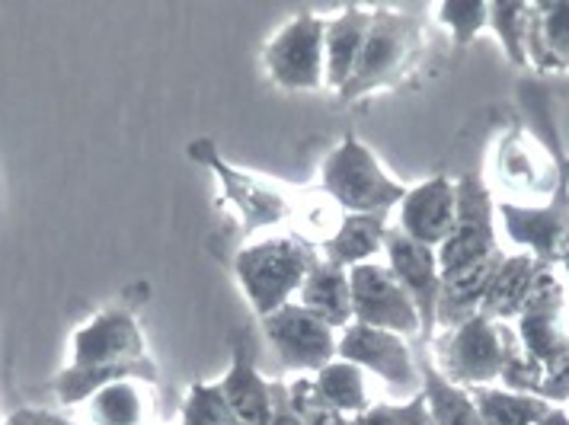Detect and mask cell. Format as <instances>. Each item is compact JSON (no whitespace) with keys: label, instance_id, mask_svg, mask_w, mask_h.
Instances as JSON below:
<instances>
[{"label":"cell","instance_id":"1","mask_svg":"<svg viewBox=\"0 0 569 425\" xmlns=\"http://www.w3.org/2000/svg\"><path fill=\"white\" fill-rule=\"evenodd\" d=\"M116 381L154 384L157 365L148 358L144 336L129 311H106L74 333V358L54 377V397L64 406L90 399Z\"/></svg>","mask_w":569,"mask_h":425},{"label":"cell","instance_id":"2","mask_svg":"<svg viewBox=\"0 0 569 425\" xmlns=\"http://www.w3.org/2000/svg\"><path fill=\"white\" fill-rule=\"evenodd\" d=\"M317 256L320 253L311 243L298 237L259 240L233 256V275L259 320L276 314L291 301V294L301 292Z\"/></svg>","mask_w":569,"mask_h":425},{"label":"cell","instance_id":"3","mask_svg":"<svg viewBox=\"0 0 569 425\" xmlns=\"http://www.w3.org/2000/svg\"><path fill=\"white\" fill-rule=\"evenodd\" d=\"M512 346H516V330L477 314L461 326L439 333L436 368L465 391L492 387L502 381Z\"/></svg>","mask_w":569,"mask_h":425},{"label":"cell","instance_id":"4","mask_svg":"<svg viewBox=\"0 0 569 425\" xmlns=\"http://www.w3.org/2000/svg\"><path fill=\"white\" fill-rule=\"evenodd\" d=\"M323 195L337 202L342 214H388L407 199L410 186L397 183L359 138L346 134L342 144L323 160Z\"/></svg>","mask_w":569,"mask_h":425},{"label":"cell","instance_id":"5","mask_svg":"<svg viewBox=\"0 0 569 425\" xmlns=\"http://www.w3.org/2000/svg\"><path fill=\"white\" fill-rule=\"evenodd\" d=\"M419 36H422V27L410 13L388 10V7L371 10V23H368L359 64H356L349 83L337 93L339 100L352 103L381 87H390L410 64L416 45H419Z\"/></svg>","mask_w":569,"mask_h":425},{"label":"cell","instance_id":"6","mask_svg":"<svg viewBox=\"0 0 569 425\" xmlns=\"http://www.w3.org/2000/svg\"><path fill=\"white\" fill-rule=\"evenodd\" d=\"M499 224L506 237L516 246L531 250L538 263H563L569 253V154H557V186L550 192L547 205H518L499 202L496 205Z\"/></svg>","mask_w":569,"mask_h":425},{"label":"cell","instance_id":"7","mask_svg":"<svg viewBox=\"0 0 569 425\" xmlns=\"http://www.w3.org/2000/svg\"><path fill=\"white\" fill-rule=\"evenodd\" d=\"M337 358L359 365L362 372L378 374L385 384H390V391L400 394V397L413 399L416 394H422L419 362L413 358L407 340L397 336V333L362 326V323H349L346 333L339 336Z\"/></svg>","mask_w":569,"mask_h":425},{"label":"cell","instance_id":"8","mask_svg":"<svg viewBox=\"0 0 569 425\" xmlns=\"http://www.w3.org/2000/svg\"><path fill=\"white\" fill-rule=\"evenodd\" d=\"M323 32H327V20L313 13H301L288 27L279 29V36L266 45V54H262L269 80L282 90H298V93H308L320 83H327L323 80Z\"/></svg>","mask_w":569,"mask_h":425},{"label":"cell","instance_id":"9","mask_svg":"<svg viewBox=\"0 0 569 425\" xmlns=\"http://www.w3.org/2000/svg\"><path fill=\"white\" fill-rule=\"evenodd\" d=\"M563 307H567V289L557 279L553 266L541 263L528 301L516 317L518 346L535 365H541V372L567 346L569 326H563Z\"/></svg>","mask_w":569,"mask_h":425},{"label":"cell","instance_id":"10","mask_svg":"<svg viewBox=\"0 0 569 425\" xmlns=\"http://www.w3.org/2000/svg\"><path fill=\"white\" fill-rule=\"evenodd\" d=\"M349 289H352V323L388 330L403 340L422 336V323L413 301L388 266L362 263L349 269Z\"/></svg>","mask_w":569,"mask_h":425},{"label":"cell","instance_id":"11","mask_svg":"<svg viewBox=\"0 0 569 425\" xmlns=\"http://www.w3.org/2000/svg\"><path fill=\"white\" fill-rule=\"evenodd\" d=\"M262 333L284 368L320 372L337 358V333L301 304H284L276 314L262 317Z\"/></svg>","mask_w":569,"mask_h":425},{"label":"cell","instance_id":"12","mask_svg":"<svg viewBox=\"0 0 569 425\" xmlns=\"http://www.w3.org/2000/svg\"><path fill=\"white\" fill-rule=\"evenodd\" d=\"M458 217L455 231L439 250V269H455L470 260L496 253V202L480 176L467 173L458 183Z\"/></svg>","mask_w":569,"mask_h":425},{"label":"cell","instance_id":"13","mask_svg":"<svg viewBox=\"0 0 569 425\" xmlns=\"http://www.w3.org/2000/svg\"><path fill=\"white\" fill-rule=\"evenodd\" d=\"M388 250V269L393 279L403 285V292L410 294L419 323H422V336H436V314H439V292H441V269L439 250L407 237L400 227L388 231L385 240Z\"/></svg>","mask_w":569,"mask_h":425},{"label":"cell","instance_id":"14","mask_svg":"<svg viewBox=\"0 0 569 425\" xmlns=\"http://www.w3.org/2000/svg\"><path fill=\"white\" fill-rule=\"evenodd\" d=\"M189 158L206 163L208 170L218 173V180H221V186H224V195H228V202H231L233 209L240 212L247 231L272 227V224H282L284 217H291V205H288L284 195H279L276 189L262 186V183L253 180L250 173L231 166L228 160L218 154V148H214L208 138L189 144Z\"/></svg>","mask_w":569,"mask_h":425},{"label":"cell","instance_id":"15","mask_svg":"<svg viewBox=\"0 0 569 425\" xmlns=\"http://www.w3.org/2000/svg\"><path fill=\"white\" fill-rule=\"evenodd\" d=\"M458 189L448 176H432L407 192L400 202V231L432 250H441L455 231Z\"/></svg>","mask_w":569,"mask_h":425},{"label":"cell","instance_id":"16","mask_svg":"<svg viewBox=\"0 0 569 425\" xmlns=\"http://www.w3.org/2000/svg\"><path fill=\"white\" fill-rule=\"evenodd\" d=\"M502 260H506V253L496 250L490 256H480V260H470V263L441 272L439 314H436V330L439 333H448V330L461 326L465 320L480 314L483 294L490 289L492 275H496Z\"/></svg>","mask_w":569,"mask_h":425},{"label":"cell","instance_id":"17","mask_svg":"<svg viewBox=\"0 0 569 425\" xmlns=\"http://www.w3.org/2000/svg\"><path fill=\"white\" fill-rule=\"evenodd\" d=\"M231 406L237 425H269L272 419V381H266L253 365V355L243 340L233 343V362L218 381Z\"/></svg>","mask_w":569,"mask_h":425},{"label":"cell","instance_id":"18","mask_svg":"<svg viewBox=\"0 0 569 425\" xmlns=\"http://www.w3.org/2000/svg\"><path fill=\"white\" fill-rule=\"evenodd\" d=\"M368 23H371V10H362V7H346L339 17L327 20V32H323V80L337 93L349 83L356 64H359Z\"/></svg>","mask_w":569,"mask_h":425},{"label":"cell","instance_id":"19","mask_svg":"<svg viewBox=\"0 0 569 425\" xmlns=\"http://www.w3.org/2000/svg\"><path fill=\"white\" fill-rule=\"evenodd\" d=\"M301 307L311 311L333 330H346L352 323V289H349V272L333 266L330 260L317 256V263L308 272L301 285Z\"/></svg>","mask_w":569,"mask_h":425},{"label":"cell","instance_id":"20","mask_svg":"<svg viewBox=\"0 0 569 425\" xmlns=\"http://www.w3.org/2000/svg\"><path fill=\"white\" fill-rule=\"evenodd\" d=\"M541 263L531 256V253H516L499 263L496 275H492L490 289L483 294V304H480V314L496 323H509L521 314L528 292H531V282L538 275Z\"/></svg>","mask_w":569,"mask_h":425},{"label":"cell","instance_id":"21","mask_svg":"<svg viewBox=\"0 0 569 425\" xmlns=\"http://www.w3.org/2000/svg\"><path fill=\"white\" fill-rule=\"evenodd\" d=\"M388 240V217L385 214H342L339 231L323 243V260L339 269H356L368 263Z\"/></svg>","mask_w":569,"mask_h":425},{"label":"cell","instance_id":"22","mask_svg":"<svg viewBox=\"0 0 569 425\" xmlns=\"http://www.w3.org/2000/svg\"><path fill=\"white\" fill-rule=\"evenodd\" d=\"M531 71H569V3H531Z\"/></svg>","mask_w":569,"mask_h":425},{"label":"cell","instance_id":"23","mask_svg":"<svg viewBox=\"0 0 569 425\" xmlns=\"http://www.w3.org/2000/svg\"><path fill=\"white\" fill-rule=\"evenodd\" d=\"M483 425H538L550 413V403L535 394L506 387H470L467 391Z\"/></svg>","mask_w":569,"mask_h":425},{"label":"cell","instance_id":"24","mask_svg":"<svg viewBox=\"0 0 569 425\" xmlns=\"http://www.w3.org/2000/svg\"><path fill=\"white\" fill-rule=\"evenodd\" d=\"M419 372H422V397L429 406L432 425H483L465 387L451 384L432 362H422Z\"/></svg>","mask_w":569,"mask_h":425},{"label":"cell","instance_id":"25","mask_svg":"<svg viewBox=\"0 0 569 425\" xmlns=\"http://www.w3.org/2000/svg\"><path fill=\"white\" fill-rule=\"evenodd\" d=\"M313 381H317V387L327 397V403L337 406L339 413H346L349 419L362 416L365 409L371 406L368 403V387H365L362 368L352 365V362H346V358H333L330 365H323Z\"/></svg>","mask_w":569,"mask_h":425},{"label":"cell","instance_id":"26","mask_svg":"<svg viewBox=\"0 0 569 425\" xmlns=\"http://www.w3.org/2000/svg\"><path fill=\"white\" fill-rule=\"evenodd\" d=\"M490 29L496 32L509 64L531 68L528 61V39H531V3L496 0L490 3Z\"/></svg>","mask_w":569,"mask_h":425},{"label":"cell","instance_id":"27","mask_svg":"<svg viewBox=\"0 0 569 425\" xmlns=\"http://www.w3.org/2000/svg\"><path fill=\"white\" fill-rule=\"evenodd\" d=\"M90 416L97 425H141L144 399L134 381H116L90 397Z\"/></svg>","mask_w":569,"mask_h":425},{"label":"cell","instance_id":"28","mask_svg":"<svg viewBox=\"0 0 569 425\" xmlns=\"http://www.w3.org/2000/svg\"><path fill=\"white\" fill-rule=\"evenodd\" d=\"M284 391H288V399H291L295 413L305 419V425H352L346 413H339L337 406L327 403L313 377H298V381L284 384Z\"/></svg>","mask_w":569,"mask_h":425},{"label":"cell","instance_id":"29","mask_svg":"<svg viewBox=\"0 0 569 425\" xmlns=\"http://www.w3.org/2000/svg\"><path fill=\"white\" fill-rule=\"evenodd\" d=\"M436 17L451 32L455 49H467L483 29H490V3H439Z\"/></svg>","mask_w":569,"mask_h":425},{"label":"cell","instance_id":"30","mask_svg":"<svg viewBox=\"0 0 569 425\" xmlns=\"http://www.w3.org/2000/svg\"><path fill=\"white\" fill-rule=\"evenodd\" d=\"M182 425H237L221 384H192L182 406Z\"/></svg>","mask_w":569,"mask_h":425},{"label":"cell","instance_id":"31","mask_svg":"<svg viewBox=\"0 0 569 425\" xmlns=\"http://www.w3.org/2000/svg\"><path fill=\"white\" fill-rule=\"evenodd\" d=\"M499 176L506 186L518 189V192H535L541 186V176H538V163L531 158V151L525 148L521 138H509L499 151Z\"/></svg>","mask_w":569,"mask_h":425},{"label":"cell","instance_id":"32","mask_svg":"<svg viewBox=\"0 0 569 425\" xmlns=\"http://www.w3.org/2000/svg\"><path fill=\"white\" fill-rule=\"evenodd\" d=\"M352 425H432V416H429V406H426V397L416 394L413 399L400 403V406H368L362 416H356Z\"/></svg>","mask_w":569,"mask_h":425},{"label":"cell","instance_id":"33","mask_svg":"<svg viewBox=\"0 0 569 425\" xmlns=\"http://www.w3.org/2000/svg\"><path fill=\"white\" fill-rule=\"evenodd\" d=\"M535 397L547 399L550 406H553V403H567L569 399V336L567 346L560 348V355L543 368L541 387H538Z\"/></svg>","mask_w":569,"mask_h":425},{"label":"cell","instance_id":"34","mask_svg":"<svg viewBox=\"0 0 569 425\" xmlns=\"http://www.w3.org/2000/svg\"><path fill=\"white\" fill-rule=\"evenodd\" d=\"M3 425H74L71 419H64L54 409H39V406H20L7 416Z\"/></svg>","mask_w":569,"mask_h":425},{"label":"cell","instance_id":"35","mask_svg":"<svg viewBox=\"0 0 569 425\" xmlns=\"http://www.w3.org/2000/svg\"><path fill=\"white\" fill-rule=\"evenodd\" d=\"M269 425H305V419L295 413V406L288 399L284 384H279V381H272V419H269Z\"/></svg>","mask_w":569,"mask_h":425},{"label":"cell","instance_id":"36","mask_svg":"<svg viewBox=\"0 0 569 425\" xmlns=\"http://www.w3.org/2000/svg\"><path fill=\"white\" fill-rule=\"evenodd\" d=\"M538 425H569L567 409H563V406H550V413H547Z\"/></svg>","mask_w":569,"mask_h":425}]
</instances>
